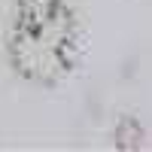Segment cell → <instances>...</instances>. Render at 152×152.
Wrapping results in <instances>:
<instances>
[{
    "label": "cell",
    "mask_w": 152,
    "mask_h": 152,
    "mask_svg": "<svg viewBox=\"0 0 152 152\" xmlns=\"http://www.w3.org/2000/svg\"><path fill=\"white\" fill-rule=\"evenodd\" d=\"M6 58L24 82L55 88L79 61V21L73 6L67 0H15Z\"/></svg>",
    "instance_id": "6da1fadb"
},
{
    "label": "cell",
    "mask_w": 152,
    "mask_h": 152,
    "mask_svg": "<svg viewBox=\"0 0 152 152\" xmlns=\"http://www.w3.org/2000/svg\"><path fill=\"white\" fill-rule=\"evenodd\" d=\"M113 140L116 149H143L146 146V131L137 116H122L113 128Z\"/></svg>",
    "instance_id": "7a4b0ae2"
}]
</instances>
